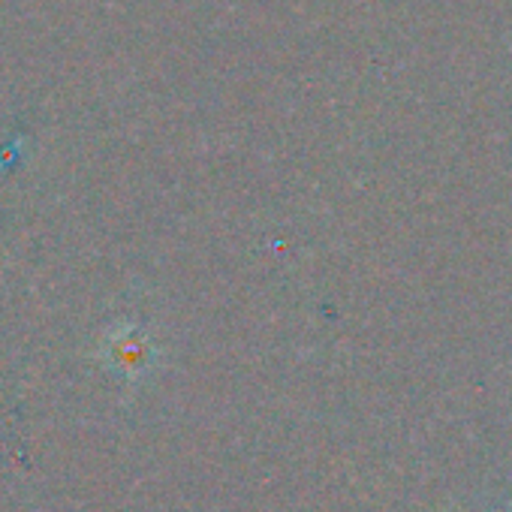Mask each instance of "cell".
<instances>
[{"label":"cell","mask_w":512,"mask_h":512,"mask_svg":"<svg viewBox=\"0 0 512 512\" xmlns=\"http://www.w3.org/2000/svg\"><path fill=\"white\" fill-rule=\"evenodd\" d=\"M109 362L121 374L133 377V374H139V371L148 368V362H151V344L142 335H136L133 329H121L115 338H109Z\"/></svg>","instance_id":"1"}]
</instances>
